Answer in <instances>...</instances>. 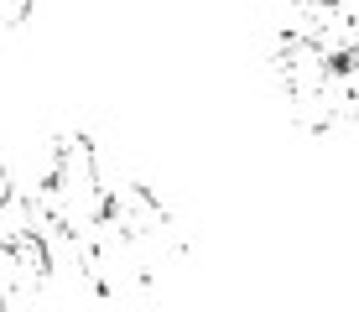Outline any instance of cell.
<instances>
[{"label":"cell","instance_id":"cell-1","mask_svg":"<svg viewBox=\"0 0 359 312\" xmlns=\"http://www.w3.org/2000/svg\"><path fill=\"white\" fill-rule=\"evenodd\" d=\"M89 266L99 297H130V292H151L182 260V229L177 219L146 193L141 182L109 187L104 214L89 229Z\"/></svg>","mask_w":359,"mask_h":312},{"label":"cell","instance_id":"cell-2","mask_svg":"<svg viewBox=\"0 0 359 312\" xmlns=\"http://www.w3.org/2000/svg\"><path fill=\"white\" fill-rule=\"evenodd\" d=\"M271 68H276V89H281V99H287V115L302 125V130L323 135V130H333V125L354 120L349 83H344V62L333 57L313 32L281 27L276 53H271Z\"/></svg>","mask_w":359,"mask_h":312},{"label":"cell","instance_id":"cell-3","mask_svg":"<svg viewBox=\"0 0 359 312\" xmlns=\"http://www.w3.org/2000/svg\"><path fill=\"white\" fill-rule=\"evenodd\" d=\"M104 198L109 187L99 182V156L83 135H57L53 151H47L42 172H36V187H32V203L47 224H57L73 240H89V229L104 214Z\"/></svg>","mask_w":359,"mask_h":312},{"label":"cell","instance_id":"cell-4","mask_svg":"<svg viewBox=\"0 0 359 312\" xmlns=\"http://www.w3.org/2000/svg\"><path fill=\"white\" fill-rule=\"evenodd\" d=\"M27 16H32V0H0V32L21 27Z\"/></svg>","mask_w":359,"mask_h":312}]
</instances>
